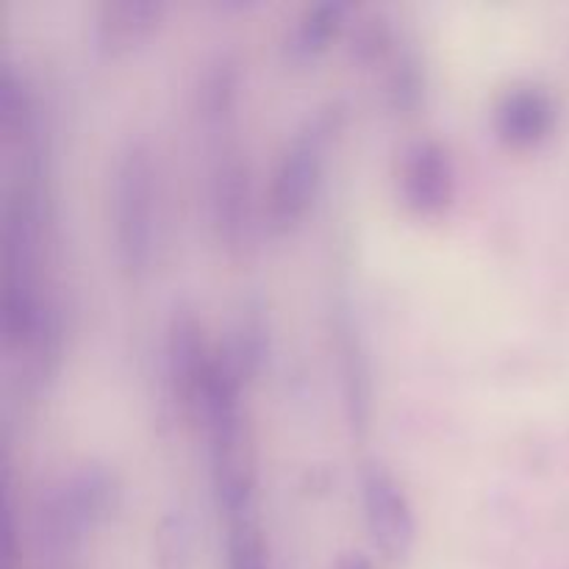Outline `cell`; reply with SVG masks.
I'll list each match as a JSON object with an SVG mask.
<instances>
[{"instance_id": "cell-1", "label": "cell", "mask_w": 569, "mask_h": 569, "mask_svg": "<svg viewBox=\"0 0 569 569\" xmlns=\"http://www.w3.org/2000/svg\"><path fill=\"white\" fill-rule=\"evenodd\" d=\"M39 200L22 178L6 200L3 217V339L6 348L22 350L42 326L50 303L39 292Z\"/></svg>"}, {"instance_id": "cell-2", "label": "cell", "mask_w": 569, "mask_h": 569, "mask_svg": "<svg viewBox=\"0 0 569 569\" xmlns=\"http://www.w3.org/2000/svg\"><path fill=\"white\" fill-rule=\"evenodd\" d=\"M156 167L144 139H128L111 172V233L114 256L128 278L148 272L156 244Z\"/></svg>"}, {"instance_id": "cell-3", "label": "cell", "mask_w": 569, "mask_h": 569, "mask_svg": "<svg viewBox=\"0 0 569 569\" xmlns=\"http://www.w3.org/2000/svg\"><path fill=\"white\" fill-rule=\"evenodd\" d=\"M337 109L317 111L283 144L276 170H272L270 192H267V220L272 231H292L315 203L328 142L337 131Z\"/></svg>"}, {"instance_id": "cell-4", "label": "cell", "mask_w": 569, "mask_h": 569, "mask_svg": "<svg viewBox=\"0 0 569 569\" xmlns=\"http://www.w3.org/2000/svg\"><path fill=\"white\" fill-rule=\"evenodd\" d=\"M117 503V481L106 467L81 465L48 483L37 522L50 545H72L106 522Z\"/></svg>"}, {"instance_id": "cell-5", "label": "cell", "mask_w": 569, "mask_h": 569, "mask_svg": "<svg viewBox=\"0 0 569 569\" xmlns=\"http://www.w3.org/2000/svg\"><path fill=\"white\" fill-rule=\"evenodd\" d=\"M214 353L217 350L206 342L198 317L187 309L172 311L164 337V381L172 403L192 420H198L203 406Z\"/></svg>"}, {"instance_id": "cell-6", "label": "cell", "mask_w": 569, "mask_h": 569, "mask_svg": "<svg viewBox=\"0 0 569 569\" xmlns=\"http://www.w3.org/2000/svg\"><path fill=\"white\" fill-rule=\"evenodd\" d=\"M361 506L372 545L387 559L400 561L411 553L417 539V520L409 495L398 478L381 465H367L361 472Z\"/></svg>"}, {"instance_id": "cell-7", "label": "cell", "mask_w": 569, "mask_h": 569, "mask_svg": "<svg viewBox=\"0 0 569 569\" xmlns=\"http://www.w3.org/2000/svg\"><path fill=\"white\" fill-rule=\"evenodd\" d=\"M398 194L417 217H439L456 198V164L450 150L437 139L406 144L398 167Z\"/></svg>"}, {"instance_id": "cell-8", "label": "cell", "mask_w": 569, "mask_h": 569, "mask_svg": "<svg viewBox=\"0 0 569 569\" xmlns=\"http://www.w3.org/2000/svg\"><path fill=\"white\" fill-rule=\"evenodd\" d=\"M209 211L217 239L226 250L239 253L250 239V176L239 150L222 148L209 181Z\"/></svg>"}, {"instance_id": "cell-9", "label": "cell", "mask_w": 569, "mask_h": 569, "mask_svg": "<svg viewBox=\"0 0 569 569\" xmlns=\"http://www.w3.org/2000/svg\"><path fill=\"white\" fill-rule=\"evenodd\" d=\"M556 109L553 94L537 83H517L506 89L492 111L495 133L503 144L515 150H528L542 144L553 133Z\"/></svg>"}, {"instance_id": "cell-10", "label": "cell", "mask_w": 569, "mask_h": 569, "mask_svg": "<svg viewBox=\"0 0 569 569\" xmlns=\"http://www.w3.org/2000/svg\"><path fill=\"white\" fill-rule=\"evenodd\" d=\"M164 6L156 0H106L92 22L94 50L103 56H122L159 28Z\"/></svg>"}, {"instance_id": "cell-11", "label": "cell", "mask_w": 569, "mask_h": 569, "mask_svg": "<svg viewBox=\"0 0 569 569\" xmlns=\"http://www.w3.org/2000/svg\"><path fill=\"white\" fill-rule=\"evenodd\" d=\"M348 11L350 6L342 0H322V3L306 6L287 39V50L292 53V59L306 61L320 56L345 28Z\"/></svg>"}, {"instance_id": "cell-12", "label": "cell", "mask_w": 569, "mask_h": 569, "mask_svg": "<svg viewBox=\"0 0 569 569\" xmlns=\"http://www.w3.org/2000/svg\"><path fill=\"white\" fill-rule=\"evenodd\" d=\"M237 87H239V70L237 61L231 56H217L209 61L200 76L198 83V111L200 120L209 131H217L226 126L228 117L233 114V103H237Z\"/></svg>"}, {"instance_id": "cell-13", "label": "cell", "mask_w": 569, "mask_h": 569, "mask_svg": "<svg viewBox=\"0 0 569 569\" xmlns=\"http://www.w3.org/2000/svg\"><path fill=\"white\" fill-rule=\"evenodd\" d=\"M153 553L159 569H189L192 565V522L183 509H170L156 522Z\"/></svg>"}, {"instance_id": "cell-14", "label": "cell", "mask_w": 569, "mask_h": 569, "mask_svg": "<svg viewBox=\"0 0 569 569\" xmlns=\"http://www.w3.org/2000/svg\"><path fill=\"white\" fill-rule=\"evenodd\" d=\"M33 103L26 78L11 64L0 70V128L9 139H22L31 133Z\"/></svg>"}, {"instance_id": "cell-15", "label": "cell", "mask_w": 569, "mask_h": 569, "mask_svg": "<svg viewBox=\"0 0 569 569\" xmlns=\"http://www.w3.org/2000/svg\"><path fill=\"white\" fill-rule=\"evenodd\" d=\"M228 569H270L267 545L256 517L228 522Z\"/></svg>"}, {"instance_id": "cell-16", "label": "cell", "mask_w": 569, "mask_h": 569, "mask_svg": "<svg viewBox=\"0 0 569 569\" xmlns=\"http://www.w3.org/2000/svg\"><path fill=\"white\" fill-rule=\"evenodd\" d=\"M337 569H372V565H370V559H367V556L345 553L342 559H339Z\"/></svg>"}]
</instances>
